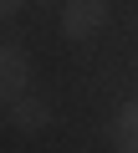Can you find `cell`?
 Returning a JSON list of instances; mask_svg holds the SVG:
<instances>
[{
	"instance_id": "cell-1",
	"label": "cell",
	"mask_w": 138,
	"mask_h": 153,
	"mask_svg": "<svg viewBox=\"0 0 138 153\" xmlns=\"http://www.w3.org/2000/svg\"><path fill=\"white\" fill-rule=\"evenodd\" d=\"M107 26V0H61V36L87 41Z\"/></svg>"
},
{
	"instance_id": "cell-2",
	"label": "cell",
	"mask_w": 138,
	"mask_h": 153,
	"mask_svg": "<svg viewBox=\"0 0 138 153\" xmlns=\"http://www.w3.org/2000/svg\"><path fill=\"white\" fill-rule=\"evenodd\" d=\"M26 87H31V56L5 41L0 46V102H16Z\"/></svg>"
},
{
	"instance_id": "cell-3",
	"label": "cell",
	"mask_w": 138,
	"mask_h": 153,
	"mask_svg": "<svg viewBox=\"0 0 138 153\" xmlns=\"http://www.w3.org/2000/svg\"><path fill=\"white\" fill-rule=\"evenodd\" d=\"M5 117H10V128H16V133H31V138H36V133H46V128H51V102H41V97L21 92V97L10 102V112H5Z\"/></svg>"
},
{
	"instance_id": "cell-4",
	"label": "cell",
	"mask_w": 138,
	"mask_h": 153,
	"mask_svg": "<svg viewBox=\"0 0 138 153\" xmlns=\"http://www.w3.org/2000/svg\"><path fill=\"white\" fill-rule=\"evenodd\" d=\"M118 148L123 153H138V102H128L118 112Z\"/></svg>"
},
{
	"instance_id": "cell-5",
	"label": "cell",
	"mask_w": 138,
	"mask_h": 153,
	"mask_svg": "<svg viewBox=\"0 0 138 153\" xmlns=\"http://www.w3.org/2000/svg\"><path fill=\"white\" fill-rule=\"evenodd\" d=\"M21 5H26V0H0V21H10V16H21Z\"/></svg>"
},
{
	"instance_id": "cell-6",
	"label": "cell",
	"mask_w": 138,
	"mask_h": 153,
	"mask_svg": "<svg viewBox=\"0 0 138 153\" xmlns=\"http://www.w3.org/2000/svg\"><path fill=\"white\" fill-rule=\"evenodd\" d=\"M41 5H61V0H41Z\"/></svg>"
},
{
	"instance_id": "cell-7",
	"label": "cell",
	"mask_w": 138,
	"mask_h": 153,
	"mask_svg": "<svg viewBox=\"0 0 138 153\" xmlns=\"http://www.w3.org/2000/svg\"><path fill=\"white\" fill-rule=\"evenodd\" d=\"M5 123H10V117H0V128H5Z\"/></svg>"
}]
</instances>
